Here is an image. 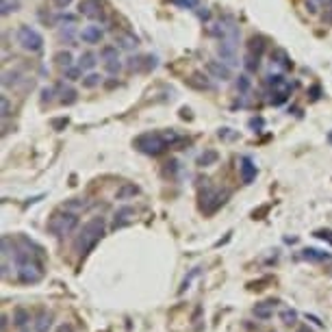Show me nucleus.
Masks as SVG:
<instances>
[{
  "instance_id": "1",
  "label": "nucleus",
  "mask_w": 332,
  "mask_h": 332,
  "mask_svg": "<svg viewBox=\"0 0 332 332\" xmlns=\"http://www.w3.org/2000/svg\"><path fill=\"white\" fill-rule=\"evenodd\" d=\"M180 142H183V137H180L176 130L169 128V130H150V133L139 135L133 142V145L139 152L148 154V157H157V154L165 152L167 148H172V145L180 143Z\"/></svg>"
},
{
  "instance_id": "2",
  "label": "nucleus",
  "mask_w": 332,
  "mask_h": 332,
  "mask_svg": "<svg viewBox=\"0 0 332 332\" xmlns=\"http://www.w3.org/2000/svg\"><path fill=\"white\" fill-rule=\"evenodd\" d=\"M102 235H104V219H102V217L89 219L87 224L80 228L78 237H76V241H74V250H76L80 256L87 254L89 250H92L94 245L98 243L100 239H102Z\"/></svg>"
},
{
  "instance_id": "3",
  "label": "nucleus",
  "mask_w": 332,
  "mask_h": 332,
  "mask_svg": "<svg viewBox=\"0 0 332 332\" xmlns=\"http://www.w3.org/2000/svg\"><path fill=\"white\" fill-rule=\"evenodd\" d=\"M76 226H78L76 213H70V211L61 209L59 213H54L52 217L48 219L46 228H48L50 235H54V237H65V235L74 233V230H76Z\"/></svg>"
},
{
  "instance_id": "4",
  "label": "nucleus",
  "mask_w": 332,
  "mask_h": 332,
  "mask_svg": "<svg viewBox=\"0 0 332 332\" xmlns=\"http://www.w3.org/2000/svg\"><path fill=\"white\" fill-rule=\"evenodd\" d=\"M18 44L24 50H28V52H39V50L44 48V37H42V33L35 31L33 26L22 24V26L18 28Z\"/></svg>"
},
{
  "instance_id": "5",
  "label": "nucleus",
  "mask_w": 332,
  "mask_h": 332,
  "mask_svg": "<svg viewBox=\"0 0 332 332\" xmlns=\"http://www.w3.org/2000/svg\"><path fill=\"white\" fill-rule=\"evenodd\" d=\"M226 198H228V191H217V189H213V187H206L200 191V209L204 211L206 215H211V213H215V211L219 209L221 204L226 202Z\"/></svg>"
},
{
  "instance_id": "6",
  "label": "nucleus",
  "mask_w": 332,
  "mask_h": 332,
  "mask_svg": "<svg viewBox=\"0 0 332 332\" xmlns=\"http://www.w3.org/2000/svg\"><path fill=\"white\" fill-rule=\"evenodd\" d=\"M80 13L89 20H104V9L100 0H80Z\"/></svg>"
},
{
  "instance_id": "7",
  "label": "nucleus",
  "mask_w": 332,
  "mask_h": 332,
  "mask_svg": "<svg viewBox=\"0 0 332 332\" xmlns=\"http://www.w3.org/2000/svg\"><path fill=\"white\" fill-rule=\"evenodd\" d=\"M206 74H211L213 78L217 80H228L233 76V72H230V65L224 63V61H215V59H211V61H206Z\"/></svg>"
},
{
  "instance_id": "8",
  "label": "nucleus",
  "mask_w": 332,
  "mask_h": 332,
  "mask_svg": "<svg viewBox=\"0 0 332 332\" xmlns=\"http://www.w3.org/2000/svg\"><path fill=\"white\" fill-rule=\"evenodd\" d=\"M187 85L193 89H200V92H213L215 85L211 83V78L206 76L204 72H193L191 76L187 78Z\"/></svg>"
},
{
  "instance_id": "9",
  "label": "nucleus",
  "mask_w": 332,
  "mask_h": 332,
  "mask_svg": "<svg viewBox=\"0 0 332 332\" xmlns=\"http://www.w3.org/2000/svg\"><path fill=\"white\" fill-rule=\"evenodd\" d=\"M239 172H241V180H243L245 185H250V183H252V180L256 178V174H259V169H256L254 161L250 159V157H241Z\"/></svg>"
},
{
  "instance_id": "10",
  "label": "nucleus",
  "mask_w": 332,
  "mask_h": 332,
  "mask_svg": "<svg viewBox=\"0 0 332 332\" xmlns=\"http://www.w3.org/2000/svg\"><path fill=\"white\" fill-rule=\"evenodd\" d=\"M102 37H104V31L98 24H89V26H85L83 31H80V39H83L85 44H100Z\"/></svg>"
},
{
  "instance_id": "11",
  "label": "nucleus",
  "mask_w": 332,
  "mask_h": 332,
  "mask_svg": "<svg viewBox=\"0 0 332 332\" xmlns=\"http://www.w3.org/2000/svg\"><path fill=\"white\" fill-rule=\"evenodd\" d=\"M135 217V211L130 209V206H122V209H118V213H115V219H113V228H122V226H128L130 221Z\"/></svg>"
},
{
  "instance_id": "12",
  "label": "nucleus",
  "mask_w": 332,
  "mask_h": 332,
  "mask_svg": "<svg viewBox=\"0 0 332 332\" xmlns=\"http://www.w3.org/2000/svg\"><path fill=\"white\" fill-rule=\"evenodd\" d=\"M302 259L308 261V263H324V261L330 259V252H324V250H317V248H306L302 250Z\"/></svg>"
},
{
  "instance_id": "13",
  "label": "nucleus",
  "mask_w": 332,
  "mask_h": 332,
  "mask_svg": "<svg viewBox=\"0 0 332 332\" xmlns=\"http://www.w3.org/2000/svg\"><path fill=\"white\" fill-rule=\"evenodd\" d=\"M135 195H139V187L135 183H124L122 187L115 191V198H118L119 202H124V200H133Z\"/></svg>"
},
{
  "instance_id": "14",
  "label": "nucleus",
  "mask_w": 332,
  "mask_h": 332,
  "mask_svg": "<svg viewBox=\"0 0 332 332\" xmlns=\"http://www.w3.org/2000/svg\"><path fill=\"white\" fill-rule=\"evenodd\" d=\"M276 304H278V302H274V300L263 302V304H256V306H254L256 319H269V317L274 315V310H276Z\"/></svg>"
},
{
  "instance_id": "15",
  "label": "nucleus",
  "mask_w": 332,
  "mask_h": 332,
  "mask_svg": "<svg viewBox=\"0 0 332 332\" xmlns=\"http://www.w3.org/2000/svg\"><path fill=\"white\" fill-rule=\"evenodd\" d=\"M265 46H267V44H265V37L263 35H252V37H250V42H248V52H252V54H263L265 52Z\"/></svg>"
},
{
  "instance_id": "16",
  "label": "nucleus",
  "mask_w": 332,
  "mask_h": 332,
  "mask_svg": "<svg viewBox=\"0 0 332 332\" xmlns=\"http://www.w3.org/2000/svg\"><path fill=\"white\" fill-rule=\"evenodd\" d=\"M217 159H219V154H217V150H204L202 154L198 157V165L200 167H211V165H215L217 163Z\"/></svg>"
},
{
  "instance_id": "17",
  "label": "nucleus",
  "mask_w": 332,
  "mask_h": 332,
  "mask_svg": "<svg viewBox=\"0 0 332 332\" xmlns=\"http://www.w3.org/2000/svg\"><path fill=\"white\" fill-rule=\"evenodd\" d=\"M52 326V315L50 313H39L35 317V332H48Z\"/></svg>"
},
{
  "instance_id": "18",
  "label": "nucleus",
  "mask_w": 332,
  "mask_h": 332,
  "mask_svg": "<svg viewBox=\"0 0 332 332\" xmlns=\"http://www.w3.org/2000/svg\"><path fill=\"white\" fill-rule=\"evenodd\" d=\"M87 204L89 202L85 198H72V200H68V202H63L61 209L70 211V213H80L83 209H87Z\"/></svg>"
},
{
  "instance_id": "19",
  "label": "nucleus",
  "mask_w": 332,
  "mask_h": 332,
  "mask_svg": "<svg viewBox=\"0 0 332 332\" xmlns=\"http://www.w3.org/2000/svg\"><path fill=\"white\" fill-rule=\"evenodd\" d=\"M271 63H276V65H280V68H291V59H289V54L285 52V50H280V48H276L274 52H271Z\"/></svg>"
},
{
  "instance_id": "20",
  "label": "nucleus",
  "mask_w": 332,
  "mask_h": 332,
  "mask_svg": "<svg viewBox=\"0 0 332 332\" xmlns=\"http://www.w3.org/2000/svg\"><path fill=\"white\" fill-rule=\"evenodd\" d=\"M61 92H59V95H61V104H74L76 102V89L74 87H70V85H61Z\"/></svg>"
},
{
  "instance_id": "21",
  "label": "nucleus",
  "mask_w": 332,
  "mask_h": 332,
  "mask_svg": "<svg viewBox=\"0 0 332 332\" xmlns=\"http://www.w3.org/2000/svg\"><path fill=\"white\" fill-rule=\"evenodd\" d=\"M72 61H74V57H72V52L70 50H59L57 54H54V63L59 65V68H70L72 65Z\"/></svg>"
},
{
  "instance_id": "22",
  "label": "nucleus",
  "mask_w": 332,
  "mask_h": 332,
  "mask_svg": "<svg viewBox=\"0 0 332 332\" xmlns=\"http://www.w3.org/2000/svg\"><path fill=\"white\" fill-rule=\"evenodd\" d=\"M286 98H289V85H285V87H278V89H274V94H271L269 102L274 104V107H278V104H283Z\"/></svg>"
},
{
  "instance_id": "23",
  "label": "nucleus",
  "mask_w": 332,
  "mask_h": 332,
  "mask_svg": "<svg viewBox=\"0 0 332 332\" xmlns=\"http://www.w3.org/2000/svg\"><path fill=\"white\" fill-rule=\"evenodd\" d=\"M243 65H245V70H248L250 74L259 72V68H261V57H259V54L248 52V54H245V59H243Z\"/></svg>"
},
{
  "instance_id": "24",
  "label": "nucleus",
  "mask_w": 332,
  "mask_h": 332,
  "mask_svg": "<svg viewBox=\"0 0 332 332\" xmlns=\"http://www.w3.org/2000/svg\"><path fill=\"white\" fill-rule=\"evenodd\" d=\"M95 63H98V61H95V54L94 52H85V54H80V59H78V68L83 70V72H85V70H89V72H92V70L95 68Z\"/></svg>"
},
{
  "instance_id": "25",
  "label": "nucleus",
  "mask_w": 332,
  "mask_h": 332,
  "mask_svg": "<svg viewBox=\"0 0 332 332\" xmlns=\"http://www.w3.org/2000/svg\"><path fill=\"white\" fill-rule=\"evenodd\" d=\"M100 83H102V76L95 74V72H89L87 76H83V87L85 89H94V87H98Z\"/></svg>"
},
{
  "instance_id": "26",
  "label": "nucleus",
  "mask_w": 332,
  "mask_h": 332,
  "mask_svg": "<svg viewBox=\"0 0 332 332\" xmlns=\"http://www.w3.org/2000/svg\"><path fill=\"white\" fill-rule=\"evenodd\" d=\"M13 321H16L18 328H24V326H26L28 321H31V315H28L24 308H18L16 313H13Z\"/></svg>"
},
{
  "instance_id": "27",
  "label": "nucleus",
  "mask_w": 332,
  "mask_h": 332,
  "mask_svg": "<svg viewBox=\"0 0 332 332\" xmlns=\"http://www.w3.org/2000/svg\"><path fill=\"white\" fill-rule=\"evenodd\" d=\"M169 2L178 9H189V11H195L200 7V0H169Z\"/></svg>"
},
{
  "instance_id": "28",
  "label": "nucleus",
  "mask_w": 332,
  "mask_h": 332,
  "mask_svg": "<svg viewBox=\"0 0 332 332\" xmlns=\"http://www.w3.org/2000/svg\"><path fill=\"white\" fill-rule=\"evenodd\" d=\"M100 59H102V61H109V59H118V46H113V44L104 46L102 50H100Z\"/></svg>"
},
{
  "instance_id": "29",
  "label": "nucleus",
  "mask_w": 332,
  "mask_h": 332,
  "mask_svg": "<svg viewBox=\"0 0 332 332\" xmlns=\"http://www.w3.org/2000/svg\"><path fill=\"white\" fill-rule=\"evenodd\" d=\"M18 80H20V72H4V74H2V87H4V89L13 87Z\"/></svg>"
},
{
  "instance_id": "30",
  "label": "nucleus",
  "mask_w": 332,
  "mask_h": 332,
  "mask_svg": "<svg viewBox=\"0 0 332 332\" xmlns=\"http://www.w3.org/2000/svg\"><path fill=\"white\" fill-rule=\"evenodd\" d=\"M267 85H269V87H274V89H278V87H285L286 80H285L283 74H269V76H267Z\"/></svg>"
},
{
  "instance_id": "31",
  "label": "nucleus",
  "mask_w": 332,
  "mask_h": 332,
  "mask_svg": "<svg viewBox=\"0 0 332 332\" xmlns=\"http://www.w3.org/2000/svg\"><path fill=\"white\" fill-rule=\"evenodd\" d=\"M63 74H65V78H68V80H78L80 76H83V70H80L78 65H76V68H74V65H70V68L63 70Z\"/></svg>"
},
{
  "instance_id": "32",
  "label": "nucleus",
  "mask_w": 332,
  "mask_h": 332,
  "mask_svg": "<svg viewBox=\"0 0 332 332\" xmlns=\"http://www.w3.org/2000/svg\"><path fill=\"white\" fill-rule=\"evenodd\" d=\"M118 42H119V46L126 48V50H133L135 46H137V37H133V35H122Z\"/></svg>"
},
{
  "instance_id": "33",
  "label": "nucleus",
  "mask_w": 332,
  "mask_h": 332,
  "mask_svg": "<svg viewBox=\"0 0 332 332\" xmlns=\"http://www.w3.org/2000/svg\"><path fill=\"white\" fill-rule=\"evenodd\" d=\"M104 68H107L109 74H118L119 70H122V61H119V57L118 59H109V61H104Z\"/></svg>"
},
{
  "instance_id": "34",
  "label": "nucleus",
  "mask_w": 332,
  "mask_h": 332,
  "mask_svg": "<svg viewBox=\"0 0 332 332\" xmlns=\"http://www.w3.org/2000/svg\"><path fill=\"white\" fill-rule=\"evenodd\" d=\"M20 7V2L18 0H2V16L7 18L11 11H16V9Z\"/></svg>"
},
{
  "instance_id": "35",
  "label": "nucleus",
  "mask_w": 332,
  "mask_h": 332,
  "mask_svg": "<svg viewBox=\"0 0 332 332\" xmlns=\"http://www.w3.org/2000/svg\"><path fill=\"white\" fill-rule=\"evenodd\" d=\"M280 319H283L286 326H289V324H295V319H298V313H295V310H291V308H285L283 315H280Z\"/></svg>"
},
{
  "instance_id": "36",
  "label": "nucleus",
  "mask_w": 332,
  "mask_h": 332,
  "mask_svg": "<svg viewBox=\"0 0 332 332\" xmlns=\"http://www.w3.org/2000/svg\"><path fill=\"white\" fill-rule=\"evenodd\" d=\"M176 172H178V163H176V161L172 159V161H167V163H165V169H163V174L165 176H176Z\"/></svg>"
},
{
  "instance_id": "37",
  "label": "nucleus",
  "mask_w": 332,
  "mask_h": 332,
  "mask_svg": "<svg viewBox=\"0 0 332 332\" xmlns=\"http://www.w3.org/2000/svg\"><path fill=\"white\" fill-rule=\"evenodd\" d=\"M237 89H239V92H248V89H250V78L245 76V74H241V76H239V80H237Z\"/></svg>"
},
{
  "instance_id": "38",
  "label": "nucleus",
  "mask_w": 332,
  "mask_h": 332,
  "mask_svg": "<svg viewBox=\"0 0 332 332\" xmlns=\"http://www.w3.org/2000/svg\"><path fill=\"white\" fill-rule=\"evenodd\" d=\"M9 111H11V107H9V98L7 95H2V118H9Z\"/></svg>"
},
{
  "instance_id": "39",
  "label": "nucleus",
  "mask_w": 332,
  "mask_h": 332,
  "mask_svg": "<svg viewBox=\"0 0 332 332\" xmlns=\"http://www.w3.org/2000/svg\"><path fill=\"white\" fill-rule=\"evenodd\" d=\"M52 94H54V89H52V87H44V89H42V100L46 102V100L52 98Z\"/></svg>"
},
{
  "instance_id": "40",
  "label": "nucleus",
  "mask_w": 332,
  "mask_h": 332,
  "mask_svg": "<svg viewBox=\"0 0 332 332\" xmlns=\"http://www.w3.org/2000/svg\"><path fill=\"white\" fill-rule=\"evenodd\" d=\"M235 137V133L230 128H221L219 130V139H233Z\"/></svg>"
},
{
  "instance_id": "41",
  "label": "nucleus",
  "mask_w": 332,
  "mask_h": 332,
  "mask_svg": "<svg viewBox=\"0 0 332 332\" xmlns=\"http://www.w3.org/2000/svg\"><path fill=\"white\" fill-rule=\"evenodd\" d=\"M317 237L324 239V241H330V243H332V233H330V230H319V233H317Z\"/></svg>"
},
{
  "instance_id": "42",
  "label": "nucleus",
  "mask_w": 332,
  "mask_h": 332,
  "mask_svg": "<svg viewBox=\"0 0 332 332\" xmlns=\"http://www.w3.org/2000/svg\"><path fill=\"white\" fill-rule=\"evenodd\" d=\"M54 4H57L59 9H65V7H70V2H72V0H52Z\"/></svg>"
},
{
  "instance_id": "43",
  "label": "nucleus",
  "mask_w": 332,
  "mask_h": 332,
  "mask_svg": "<svg viewBox=\"0 0 332 332\" xmlns=\"http://www.w3.org/2000/svg\"><path fill=\"white\" fill-rule=\"evenodd\" d=\"M57 332H74V328H72V326H70V324H63V326H61V328H59Z\"/></svg>"
},
{
  "instance_id": "44",
  "label": "nucleus",
  "mask_w": 332,
  "mask_h": 332,
  "mask_svg": "<svg viewBox=\"0 0 332 332\" xmlns=\"http://www.w3.org/2000/svg\"><path fill=\"white\" fill-rule=\"evenodd\" d=\"M306 9H308V11H310V13H315V11H317V9H315V4H313V2H310V0H306Z\"/></svg>"
},
{
  "instance_id": "45",
  "label": "nucleus",
  "mask_w": 332,
  "mask_h": 332,
  "mask_svg": "<svg viewBox=\"0 0 332 332\" xmlns=\"http://www.w3.org/2000/svg\"><path fill=\"white\" fill-rule=\"evenodd\" d=\"M310 94H313V100H317V98H319V87H317V85H315V87L310 89Z\"/></svg>"
},
{
  "instance_id": "46",
  "label": "nucleus",
  "mask_w": 332,
  "mask_h": 332,
  "mask_svg": "<svg viewBox=\"0 0 332 332\" xmlns=\"http://www.w3.org/2000/svg\"><path fill=\"white\" fill-rule=\"evenodd\" d=\"M300 332H310V330H308V328H302V330H300Z\"/></svg>"
},
{
  "instance_id": "47",
  "label": "nucleus",
  "mask_w": 332,
  "mask_h": 332,
  "mask_svg": "<svg viewBox=\"0 0 332 332\" xmlns=\"http://www.w3.org/2000/svg\"><path fill=\"white\" fill-rule=\"evenodd\" d=\"M330 9H332V2H330Z\"/></svg>"
},
{
  "instance_id": "48",
  "label": "nucleus",
  "mask_w": 332,
  "mask_h": 332,
  "mask_svg": "<svg viewBox=\"0 0 332 332\" xmlns=\"http://www.w3.org/2000/svg\"><path fill=\"white\" fill-rule=\"evenodd\" d=\"M22 332H26V330H22Z\"/></svg>"
}]
</instances>
